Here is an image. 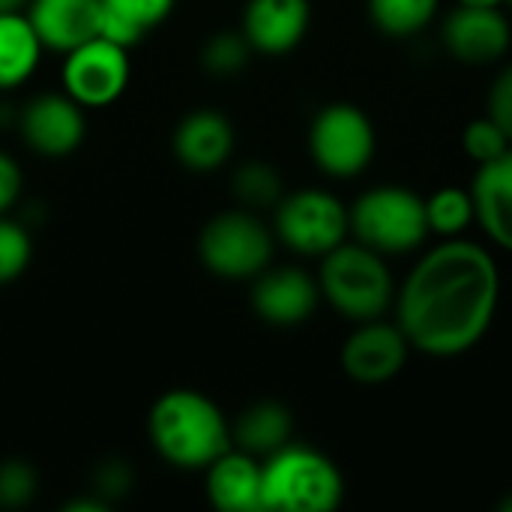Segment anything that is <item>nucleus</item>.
<instances>
[{
	"mask_svg": "<svg viewBox=\"0 0 512 512\" xmlns=\"http://www.w3.org/2000/svg\"><path fill=\"white\" fill-rule=\"evenodd\" d=\"M501 303L498 261L480 243L450 237L429 249L396 294V324L426 357H462L477 348Z\"/></svg>",
	"mask_w": 512,
	"mask_h": 512,
	"instance_id": "nucleus-1",
	"label": "nucleus"
},
{
	"mask_svg": "<svg viewBox=\"0 0 512 512\" xmlns=\"http://www.w3.org/2000/svg\"><path fill=\"white\" fill-rule=\"evenodd\" d=\"M147 435L162 462L180 471H204L231 450V423L222 408L198 390L162 393L147 417Z\"/></svg>",
	"mask_w": 512,
	"mask_h": 512,
	"instance_id": "nucleus-2",
	"label": "nucleus"
},
{
	"mask_svg": "<svg viewBox=\"0 0 512 512\" xmlns=\"http://www.w3.org/2000/svg\"><path fill=\"white\" fill-rule=\"evenodd\" d=\"M345 498V480L324 453L285 444L261 462L264 512H330Z\"/></svg>",
	"mask_w": 512,
	"mask_h": 512,
	"instance_id": "nucleus-3",
	"label": "nucleus"
},
{
	"mask_svg": "<svg viewBox=\"0 0 512 512\" xmlns=\"http://www.w3.org/2000/svg\"><path fill=\"white\" fill-rule=\"evenodd\" d=\"M318 288L321 297L354 324L381 318L396 297L384 255L357 240H345L321 258Z\"/></svg>",
	"mask_w": 512,
	"mask_h": 512,
	"instance_id": "nucleus-4",
	"label": "nucleus"
},
{
	"mask_svg": "<svg viewBox=\"0 0 512 512\" xmlns=\"http://www.w3.org/2000/svg\"><path fill=\"white\" fill-rule=\"evenodd\" d=\"M351 234L357 243L387 255H408L429 237L426 198L408 186H375L366 189L348 207Z\"/></svg>",
	"mask_w": 512,
	"mask_h": 512,
	"instance_id": "nucleus-5",
	"label": "nucleus"
},
{
	"mask_svg": "<svg viewBox=\"0 0 512 512\" xmlns=\"http://www.w3.org/2000/svg\"><path fill=\"white\" fill-rule=\"evenodd\" d=\"M276 234L255 210L216 213L198 234V258L207 273L225 282H252L273 261Z\"/></svg>",
	"mask_w": 512,
	"mask_h": 512,
	"instance_id": "nucleus-6",
	"label": "nucleus"
},
{
	"mask_svg": "<svg viewBox=\"0 0 512 512\" xmlns=\"http://www.w3.org/2000/svg\"><path fill=\"white\" fill-rule=\"evenodd\" d=\"M273 210L276 240L306 258H324L351 234L348 207L327 189H300L282 195Z\"/></svg>",
	"mask_w": 512,
	"mask_h": 512,
	"instance_id": "nucleus-7",
	"label": "nucleus"
},
{
	"mask_svg": "<svg viewBox=\"0 0 512 512\" xmlns=\"http://www.w3.org/2000/svg\"><path fill=\"white\" fill-rule=\"evenodd\" d=\"M375 147L378 138L369 114L351 102L324 105L309 126V153L336 180L363 174L375 159Z\"/></svg>",
	"mask_w": 512,
	"mask_h": 512,
	"instance_id": "nucleus-8",
	"label": "nucleus"
},
{
	"mask_svg": "<svg viewBox=\"0 0 512 512\" xmlns=\"http://www.w3.org/2000/svg\"><path fill=\"white\" fill-rule=\"evenodd\" d=\"M129 48L93 36L63 54L60 81L63 93L72 96L81 108H105L117 102L129 84Z\"/></svg>",
	"mask_w": 512,
	"mask_h": 512,
	"instance_id": "nucleus-9",
	"label": "nucleus"
},
{
	"mask_svg": "<svg viewBox=\"0 0 512 512\" xmlns=\"http://www.w3.org/2000/svg\"><path fill=\"white\" fill-rule=\"evenodd\" d=\"M84 129V108L66 93L33 96L18 120L21 141L45 159H63L75 153L84 141Z\"/></svg>",
	"mask_w": 512,
	"mask_h": 512,
	"instance_id": "nucleus-10",
	"label": "nucleus"
},
{
	"mask_svg": "<svg viewBox=\"0 0 512 512\" xmlns=\"http://www.w3.org/2000/svg\"><path fill=\"white\" fill-rule=\"evenodd\" d=\"M408 339L399 324H387L381 318L360 321L357 330L345 339L339 351L342 372L357 384H387L408 363Z\"/></svg>",
	"mask_w": 512,
	"mask_h": 512,
	"instance_id": "nucleus-11",
	"label": "nucleus"
},
{
	"mask_svg": "<svg viewBox=\"0 0 512 512\" xmlns=\"http://www.w3.org/2000/svg\"><path fill=\"white\" fill-rule=\"evenodd\" d=\"M321 303L318 279L300 267H267L252 279V312L270 327H300Z\"/></svg>",
	"mask_w": 512,
	"mask_h": 512,
	"instance_id": "nucleus-12",
	"label": "nucleus"
},
{
	"mask_svg": "<svg viewBox=\"0 0 512 512\" xmlns=\"http://www.w3.org/2000/svg\"><path fill=\"white\" fill-rule=\"evenodd\" d=\"M441 39L447 51L468 66H489L498 63L512 45V30L501 6H459L444 18Z\"/></svg>",
	"mask_w": 512,
	"mask_h": 512,
	"instance_id": "nucleus-13",
	"label": "nucleus"
},
{
	"mask_svg": "<svg viewBox=\"0 0 512 512\" xmlns=\"http://www.w3.org/2000/svg\"><path fill=\"white\" fill-rule=\"evenodd\" d=\"M309 21V0H246L240 30L255 54L279 57L303 42Z\"/></svg>",
	"mask_w": 512,
	"mask_h": 512,
	"instance_id": "nucleus-14",
	"label": "nucleus"
},
{
	"mask_svg": "<svg viewBox=\"0 0 512 512\" xmlns=\"http://www.w3.org/2000/svg\"><path fill=\"white\" fill-rule=\"evenodd\" d=\"M171 147L183 168L216 171L234 153V126L222 111L198 108L177 123Z\"/></svg>",
	"mask_w": 512,
	"mask_h": 512,
	"instance_id": "nucleus-15",
	"label": "nucleus"
},
{
	"mask_svg": "<svg viewBox=\"0 0 512 512\" xmlns=\"http://www.w3.org/2000/svg\"><path fill=\"white\" fill-rule=\"evenodd\" d=\"M27 18L48 51H72L75 45L99 36L102 0H30Z\"/></svg>",
	"mask_w": 512,
	"mask_h": 512,
	"instance_id": "nucleus-16",
	"label": "nucleus"
},
{
	"mask_svg": "<svg viewBox=\"0 0 512 512\" xmlns=\"http://www.w3.org/2000/svg\"><path fill=\"white\" fill-rule=\"evenodd\" d=\"M207 501L222 512H264L261 501V462L237 447L225 450L204 468Z\"/></svg>",
	"mask_w": 512,
	"mask_h": 512,
	"instance_id": "nucleus-17",
	"label": "nucleus"
},
{
	"mask_svg": "<svg viewBox=\"0 0 512 512\" xmlns=\"http://www.w3.org/2000/svg\"><path fill=\"white\" fill-rule=\"evenodd\" d=\"M471 198H474V222L486 231V237L498 249L512 252V147L504 156L477 165Z\"/></svg>",
	"mask_w": 512,
	"mask_h": 512,
	"instance_id": "nucleus-18",
	"label": "nucleus"
},
{
	"mask_svg": "<svg viewBox=\"0 0 512 512\" xmlns=\"http://www.w3.org/2000/svg\"><path fill=\"white\" fill-rule=\"evenodd\" d=\"M291 435H294V417L282 402L273 399L249 405L231 426V444L258 459H267L270 453L291 444Z\"/></svg>",
	"mask_w": 512,
	"mask_h": 512,
	"instance_id": "nucleus-19",
	"label": "nucleus"
},
{
	"mask_svg": "<svg viewBox=\"0 0 512 512\" xmlns=\"http://www.w3.org/2000/svg\"><path fill=\"white\" fill-rule=\"evenodd\" d=\"M42 42L27 18V12L0 15V90L21 87L39 66Z\"/></svg>",
	"mask_w": 512,
	"mask_h": 512,
	"instance_id": "nucleus-20",
	"label": "nucleus"
},
{
	"mask_svg": "<svg viewBox=\"0 0 512 512\" xmlns=\"http://www.w3.org/2000/svg\"><path fill=\"white\" fill-rule=\"evenodd\" d=\"M441 0H369V18L384 36L408 39L429 27Z\"/></svg>",
	"mask_w": 512,
	"mask_h": 512,
	"instance_id": "nucleus-21",
	"label": "nucleus"
},
{
	"mask_svg": "<svg viewBox=\"0 0 512 512\" xmlns=\"http://www.w3.org/2000/svg\"><path fill=\"white\" fill-rule=\"evenodd\" d=\"M426 222H429V234H438L444 240L462 237L465 228L474 222V198H471V189H462V186L435 189L426 198Z\"/></svg>",
	"mask_w": 512,
	"mask_h": 512,
	"instance_id": "nucleus-22",
	"label": "nucleus"
},
{
	"mask_svg": "<svg viewBox=\"0 0 512 512\" xmlns=\"http://www.w3.org/2000/svg\"><path fill=\"white\" fill-rule=\"evenodd\" d=\"M231 192L240 201V207L246 210H264V207H276L285 195L282 189V177L270 162H243L234 177H231Z\"/></svg>",
	"mask_w": 512,
	"mask_h": 512,
	"instance_id": "nucleus-23",
	"label": "nucleus"
},
{
	"mask_svg": "<svg viewBox=\"0 0 512 512\" xmlns=\"http://www.w3.org/2000/svg\"><path fill=\"white\" fill-rule=\"evenodd\" d=\"M252 54L255 51H252L249 39L243 36V30H219L204 42L201 66H204V72L225 78V75H237L249 63Z\"/></svg>",
	"mask_w": 512,
	"mask_h": 512,
	"instance_id": "nucleus-24",
	"label": "nucleus"
},
{
	"mask_svg": "<svg viewBox=\"0 0 512 512\" xmlns=\"http://www.w3.org/2000/svg\"><path fill=\"white\" fill-rule=\"evenodd\" d=\"M33 258V240L30 231L9 219L6 213L0 216V285H9L24 276Z\"/></svg>",
	"mask_w": 512,
	"mask_h": 512,
	"instance_id": "nucleus-25",
	"label": "nucleus"
},
{
	"mask_svg": "<svg viewBox=\"0 0 512 512\" xmlns=\"http://www.w3.org/2000/svg\"><path fill=\"white\" fill-rule=\"evenodd\" d=\"M462 147H465V153H468L477 165H486V162L504 156L512 147V141L510 135H507L489 114H483V117H477V120H471V123L465 126V132H462Z\"/></svg>",
	"mask_w": 512,
	"mask_h": 512,
	"instance_id": "nucleus-26",
	"label": "nucleus"
},
{
	"mask_svg": "<svg viewBox=\"0 0 512 512\" xmlns=\"http://www.w3.org/2000/svg\"><path fill=\"white\" fill-rule=\"evenodd\" d=\"M39 477L30 462L24 459H6L0 462V507L3 510H21L36 498Z\"/></svg>",
	"mask_w": 512,
	"mask_h": 512,
	"instance_id": "nucleus-27",
	"label": "nucleus"
},
{
	"mask_svg": "<svg viewBox=\"0 0 512 512\" xmlns=\"http://www.w3.org/2000/svg\"><path fill=\"white\" fill-rule=\"evenodd\" d=\"M102 3H105L111 12H117V15L135 21V24L144 27V30L162 24V21L171 15V9H174V0H102Z\"/></svg>",
	"mask_w": 512,
	"mask_h": 512,
	"instance_id": "nucleus-28",
	"label": "nucleus"
},
{
	"mask_svg": "<svg viewBox=\"0 0 512 512\" xmlns=\"http://www.w3.org/2000/svg\"><path fill=\"white\" fill-rule=\"evenodd\" d=\"M132 489V471L123 459H111L105 465L96 468L93 474V495H99L102 501H117Z\"/></svg>",
	"mask_w": 512,
	"mask_h": 512,
	"instance_id": "nucleus-29",
	"label": "nucleus"
},
{
	"mask_svg": "<svg viewBox=\"0 0 512 512\" xmlns=\"http://www.w3.org/2000/svg\"><path fill=\"white\" fill-rule=\"evenodd\" d=\"M486 114L510 135L512 141V63L498 72V78H495V84L489 90Z\"/></svg>",
	"mask_w": 512,
	"mask_h": 512,
	"instance_id": "nucleus-30",
	"label": "nucleus"
},
{
	"mask_svg": "<svg viewBox=\"0 0 512 512\" xmlns=\"http://www.w3.org/2000/svg\"><path fill=\"white\" fill-rule=\"evenodd\" d=\"M21 189H24L21 165L9 153L0 150V216L15 207V201L21 198Z\"/></svg>",
	"mask_w": 512,
	"mask_h": 512,
	"instance_id": "nucleus-31",
	"label": "nucleus"
},
{
	"mask_svg": "<svg viewBox=\"0 0 512 512\" xmlns=\"http://www.w3.org/2000/svg\"><path fill=\"white\" fill-rule=\"evenodd\" d=\"M30 0H0V15L3 12H24Z\"/></svg>",
	"mask_w": 512,
	"mask_h": 512,
	"instance_id": "nucleus-32",
	"label": "nucleus"
},
{
	"mask_svg": "<svg viewBox=\"0 0 512 512\" xmlns=\"http://www.w3.org/2000/svg\"><path fill=\"white\" fill-rule=\"evenodd\" d=\"M459 6H483V9H495V6H501V3H507V0H456Z\"/></svg>",
	"mask_w": 512,
	"mask_h": 512,
	"instance_id": "nucleus-33",
	"label": "nucleus"
},
{
	"mask_svg": "<svg viewBox=\"0 0 512 512\" xmlns=\"http://www.w3.org/2000/svg\"><path fill=\"white\" fill-rule=\"evenodd\" d=\"M501 510L512 512V495H510V498H507V501H504V504H501Z\"/></svg>",
	"mask_w": 512,
	"mask_h": 512,
	"instance_id": "nucleus-34",
	"label": "nucleus"
},
{
	"mask_svg": "<svg viewBox=\"0 0 512 512\" xmlns=\"http://www.w3.org/2000/svg\"><path fill=\"white\" fill-rule=\"evenodd\" d=\"M507 3H510V6H512V0H507Z\"/></svg>",
	"mask_w": 512,
	"mask_h": 512,
	"instance_id": "nucleus-35",
	"label": "nucleus"
}]
</instances>
